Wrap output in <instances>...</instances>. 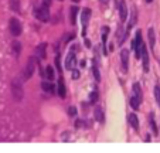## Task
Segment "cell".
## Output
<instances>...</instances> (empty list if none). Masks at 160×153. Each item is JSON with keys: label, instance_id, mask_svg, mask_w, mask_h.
<instances>
[{"label": "cell", "instance_id": "obj_10", "mask_svg": "<svg viewBox=\"0 0 160 153\" xmlns=\"http://www.w3.org/2000/svg\"><path fill=\"white\" fill-rule=\"evenodd\" d=\"M45 48H47V44H45V43H41L40 46L36 48V55H37L40 60H44L45 58Z\"/></svg>", "mask_w": 160, "mask_h": 153}, {"label": "cell", "instance_id": "obj_28", "mask_svg": "<svg viewBox=\"0 0 160 153\" xmlns=\"http://www.w3.org/2000/svg\"><path fill=\"white\" fill-rule=\"evenodd\" d=\"M89 99H91V102H96V99H98V92H96V91L91 92V95H89Z\"/></svg>", "mask_w": 160, "mask_h": 153}, {"label": "cell", "instance_id": "obj_21", "mask_svg": "<svg viewBox=\"0 0 160 153\" xmlns=\"http://www.w3.org/2000/svg\"><path fill=\"white\" fill-rule=\"evenodd\" d=\"M10 9L13 12H19L20 10V0H10Z\"/></svg>", "mask_w": 160, "mask_h": 153}, {"label": "cell", "instance_id": "obj_15", "mask_svg": "<svg viewBox=\"0 0 160 153\" xmlns=\"http://www.w3.org/2000/svg\"><path fill=\"white\" fill-rule=\"evenodd\" d=\"M108 33H109V29L108 27H103L102 29V47H103V55L108 53L106 51V47H105V44H106V36H108Z\"/></svg>", "mask_w": 160, "mask_h": 153}, {"label": "cell", "instance_id": "obj_9", "mask_svg": "<svg viewBox=\"0 0 160 153\" xmlns=\"http://www.w3.org/2000/svg\"><path fill=\"white\" fill-rule=\"evenodd\" d=\"M136 21H137V10H136V7H132L130 20H129V23H127V31L136 24Z\"/></svg>", "mask_w": 160, "mask_h": 153}, {"label": "cell", "instance_id": "obj_16", "mask_svg": "<svg viewBox=\"0 0 160 153\" xmlns=\"http://www.w3.org/2000/svg\"><path fill=\"white\" fill-rule=\"evenodd\" d=\"M129 123L132 125V128H135L136 130L139 129V120H137V116L135 113H130L129 115Z\"/></svg>", "mask_w": 160, "mask_h": 153}, {"label": "cell", "instance_id": "obj_1", "mask_svg": "<svg viewBox=\"0 0 160 153\" xmlns=\"http://www.w3.org/2000/svg\"><path fill=\"white\" fill-rule=\"evenodd\" d=\"M36 65H37L36 58L30 57L29 61H27V65H26L24 70H23V77H24V79H30L31 77H33L34 72H36Z\"/></svg>", "mask_w": 160, "mask_h": 153}, {"label": "cell", "instance_id": "obj_23", "mask_svg": "<svg viewBox=\"0 0 160 153\" xmlns=\"http://www.w3.org/2000/svg\"><path fill=\"white\" fill-rule=\"evenodd\" d=\"M150 126H152V130L155 135H157L159 133V130H157V126H156V122H155V119H153V113H150Z\"/></svg>", "mask_w": 160, "mask_h": 153}, {"label": "cell", "instance_id": "obj_6", "mask_svg": "<svg viewBox=\"0 0 160 153\" xmlns=\"http://www.w3.org/2000/svg\"><path fill=\"white\" fill-rule=\"evenodd\" d=\"M21 23L17 19H12L10 20V31H12V34L14 36V37H19L21 34Z\"/></svg>", "mask_w": 160, "mask_h": 153}, {"label": "cell", "instance_id": "obj_26", "mask_svg": "<svg viewBox=\"0 0 160 153\" xmlns=\"http://www.w3.org/2000/svg\"><path fill=\"white\" fill-rule=\"evenodd\" d=\"M155 96H156V101H157V103H159V106H160V87L159 85L155 88Z\"/></svg>", "mask_w": 160, "mask_h": 153}, {"label": "cell", "instance_id": "obj_22", "mask_svg": "<svg viewBox=\"0 0 160 153\" xmlns=\"http://www.w3.org/2000/svg\"><path fill=\"white\" fill-rule=\"evenodd\" d=\"M12 50H13V53L16 54V55H19V54H20V51H21V44L19 41H13Z\"/></svg>", "mask_w": 160, "mask_h": 153}, {"label": "cell", "instance_id": "obj_4", "mask_svg": "<svg viewBox=\"0 0 160 153\" xmlns=\"http://www.w3.org/2000/svg\"><path fill=\"white\" fill-rule=\"evenodd\" d=\"M34 16L37 17L40 21H48V20H50L48 7H45V6H41V7L36 9V10H34Z\"/></svg>", "mask_w": 160, "mask_h": 153}, {"label": "cell", "instance_id": "obj_14", "mask_svg": "<svg viewBox=\"0 0 160 153\" xmlns=\"http://www.w3.org/2000/svg\"><path fill=\"white\" fill-rule=\"evenodd\" d=\"M95 118H96V120L98 122H103V119H105V116H103V111H102V108L101 106H95Z\"/></svg>", "mask_w": 160, "mask_h": 153}, {"label": "cell", "instance_id": "obj_25", "mask_svg": "<svg viewBox=\"0 0 160 153\" xmlns=\"http://www.w3.org/2000/svg\"><path fill=\"white\" fill-rule=\"evenodd\" d=\"M45 72H47V78H48L50 81H51V79H54V70H53V67H47Z\"/></svg>", "mask_w": 160, "mask_h": 153}, {"label": "cell", "instance_id": "obj_7", "mask_svg": "<svg viewBox=\"0 0 160 153\" xmlns=\"http://www.w3.org/2000/svg\"><path fill=\"white\" fill-rule=\"evenodd\" d=\"M91 17V10L89 9H84L81 12V21H82V31H84V36L86 33V24H88V20Z\"/></svg>", "mask_w": 160, "mask_h": 153}, {"label": "cell", "instance_id": "obj_29", "mask_svg": "<svg viewBox=\"0 0 160 153\" xmlns=\"http://www.w3.org/2000/svg\"><path fill=\"white\" fill-rule=\"evenodd\" d=\"M68 112H70V115H71V116H75V115H77V109H75L74 106H71Z\"/></svg>", "mask_w": 160, "mask_h": 153}, {"label": "cell", "instance_id": "obj_32", "mask_svg": "<svg viewBox=\"0 0 160 153\" xmlns=\"http://www.w3.org/2000/svg\"><path fill=\"white\" fill-rule=\"evenodd\" d=\"M108 2H109V0H101V3H103V4H106Z\"/></svg>", "mask_w": 160, "mask_h": 153}, {"label": "cell", "instance_id": "obj_17", "mask_svg": "<svg viewBox=\"0 0 160 153\" xmlns=\"http://www.w3.org/2000/svg\"><path fill=\"white\" fill-rule=\"evenodd\" d=\"M41 87H43V89H44L45 92H48V94H54V92H55V87H54V84H51V82H43Z\"/></svg>", "mask_w": 160, "mask_h": 153}, {"label": "cell", "instance_id": "obj_34", "mask_svg": "<svg viewBox=\"0 0 160 153\" xmlns=\"http://www.w3.org/2000/svg\"><path fill=\"white\" fill-rule=\"evenodd\" d=\"M146 2H148V3H150V2H153V0H146Z\"/></svg>", "mask_w": 160, "mask_h": 153}, {"label": "cell", "instance_id": "obj_19", "mask_svg": "<svg viewBox=\"0 0 160 153\" xmlns=\"http://www.w3.org/2000/svg\"><path fill=\"white\" fill-rule=\"evenodd\" d=\"M78 12H79V10H78V7H77V6H72V7H71V24H75Z\"/></svg>", "mask_w": 160, "mask_h": 153}, {"label": "cell", "instance_id": "obj_33", "mask_svg": "<svg viewBox=\"0 0 160 153\" xmlns=\"http://www.w3.org/2000/svg\"><path fill=\"white\" fill-rule=\"evenodd\" d=\"M72 2H74V3H78V2H79V0H72Z\"/></svg>", "mask_w": 160, "mask_h": 153}, {"label": "cell", "instance_id": "obj_30", "mask_svg": "<svg viewBox=\"0 0 160 153\" xmlns=\"http://www.w3.org/2000/svg\"><path fill=\"white\" fill-rule=\"evenodd\" d=\"M78 77H79V71L74 70V71H72V78H74V79H77Z\"/></svg>", "mask_w": 160, "mask_h": 153}, {"label": "cell", "instance_id": "obj_5", "mask_svg": "<svg viewBox=\"0 0 160 153\" xmlns=\"http://www.w3.org/2000/svg\"><path fill=\"white\" fill-rule=\"evenodd\" d=\"M75 53H77V47H72V48H71V53L67 55V60H65V68L67 70H74L75 64H77Z\"/></svg>", "mask_w": 160, "mask_h": 153}, {"label": "cell", "instance_id": "obj_24", "mask_svg": "<svg viewBox=\"0 0 160 153\" xmlns=\"http://www.w3.org/2000/svg\"><path fill=\"white\" fill-rule=\"evenodd\" d=\"M139 102H140V101L137 99L136 96H132V98H130V106L133 108V109H137V108H139Z\"/></svg>", "mask_w": 160, "mask_h": 153}, {"label": "cell", "instance_id": "obj_13", "mask_svg": "<svg viewBox=\"0 0 160 153\" xmlns=\"http://www.w3.org/2000/svg\"><path fill=\"white\" fill-rule=\"evenodd\" d=\"M120 60H122L123 70H127V61H129V53H127V50H122V53H120Z\"/></svg>", "mask_w": 160, "mask_h": 153}, {"label": "cell", "instance_id": "obj_27", "mask_svg": "<svg viewBox=\"0 0 160 153\" xmlns=\"http://www.w3.org/2000/svg\"><path fill=\"white\" fill-rule=\"evenodd\" d=\"M92 72H94L95 79H96V81H99V79H101V75H99V71H98V68H96V67H92Z\"/></svg>", "mask_w": 160, "mask_h": 153}, {"label": "cell", "instance_id": "obj_12", "mask_svg": "<svg viewBox=\"0 0 160 153\" xmlns=\"http://www.w3.org/2000/svg\"><path fill=\"white\" fill-rule=\"evenodd\" d=\"M57 94L60 95V98H65L67 91H65V85H64V81L60 79L58 81V87H57Z\"/></svg>", "mask_w": 160, "mask_h": 153}, {"label": "cell", "instance_id": "obj_31", "mask_svg": "<svg viewBox=\"0 0 160 153\" xmlns=\"http://www.w3.org/2000/svg\"><path fill=\"white\" fill-rule=\"evenodd\" d=\"M43 4H44L45 7H50L51 6V0H43Z\"/></svg>", "mask_w": 160, "mask_h": 153}, {"label": "cell", "instance_id": "obj_3", "mask_svg": "<svg viewBox=\"0 0 160 153\" xmlns=\"http://www.w3.org/2000/svg\"><path fill=\"white\" fill-rule=\"evenodd\" d=\"M142 47H143V43H142V33L137 31L136 33V37L132 43V48L135 50V55L136 58H140V53H142Z\"/></svg>", "mask_w": 160, "mask_h": 153}, {"label": "cell", "instance_id": "obj_18", "mask_svg": "<svg viewBox=\"0 0 160 153\" xmlns=\"http://www.w3.org/2000/svg\"><path fill=\"white\" fill-rule=\"evenodd\" d=\"M148 36H149V43H150V48H155V41H156V38H155V29H153V27L149 29Z\"/></svg>", "mask_w": 160, "mask_h": 153}, {"label": "cell", "instance_id": "obj_20", "mask_svg": "<svg viewBox=\"0 0 160 153\" xmlns=\"http://www.w3.org/2000/svg\"><path fill=\"white\" fill-rule=\"evenodd\" d=\"M133 92H135V96L139 101H142V89H140V85L137 82L133 84Z\"/></svg>", "mask_w": 160, "mask_h": 153}, {"label": "cell", "instance_id": "obj_2", "mask_svg": "<svg viewBox=\"0 0 160 153\" xmlns=\"http://www.w3.org/2000/svg\"><path fill=\"white\" fill-rule=\"evenodd\" d=\"M12 91H13V96L16 98L17 101H20L24 95V92H23V85L20 84V79H14L12 82Z\"/></svg>", "mask_w": 160, "mask_h": 153}, {"label": "cell", "instance_id": "obj_11", "mask_svg": "<svg viewBox=\"0 0 160 153\" xmlns=\"http://www.w3.org/2000/svg\"><path fill=\"white\" fill-rule=\"evenodd\" d=\"M118 7H119L120 20H122V21H126V19H127V9H126V3H123V2H120Z\"/></svg>", "mask_w": 160, "mask_h": 153}, {"label": "cell", "instance_id": "obj_8", "mask_svg": "<svg viewBox=\"0 0 160 153\" xmlns=\"http://www.w3.org/2000/svg\"><path fill=\"white\" fill-rule=\"evenodd\" d=\"M140 57H142V60H143V70H144V72H149V54H148V50H146V46H144V44H143V47H142Z\"/></svg>", "mask_w": 160, "mask_h": 153}]
</instances>
